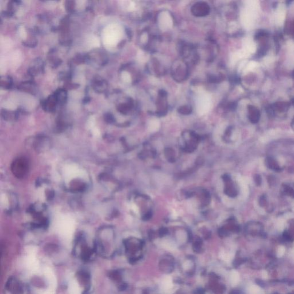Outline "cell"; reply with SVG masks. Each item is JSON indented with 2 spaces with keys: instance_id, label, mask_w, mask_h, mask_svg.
<instances>
[{
  "instance_id": "cell-1",
  "label": "cell",
  "mask_w": 294,
  "mask_h": 294,
  "mask_svg": "<svg viewBox=\"0 0 294 294\" xmlns=\"http://www.w3.org/2000/svg\"><path fill=\"white\" fill-rule=\"evenodd\" d=\"M73 250L75 256L84 262L92 261L97 255L94 244L91 245L83 237L77 238Z\"/></svg>"
},
{
  "instance_id": "cell-2",
  "label": "cell",
  "mask_w": 294,
  "mask_h": 294,
  "mask_svg": "<svg viewBox=\"0 0 294 294\" xmlns=\"http://www.w3.org/2000/svg\"><path fill=\"white\" fill-rule=\"evenodd\" d=\"M122 31L121 27L117 24L107 25L103 31V42L105 45L112 47L116 45L122 37Z\"/></svg>"
},
{
  "instance_id": "cell-3",
  "label": "cell",
  "mask_w": 294,
  "mask_h": 294,
  "mask_svg": "<svg viewBox=\"0 0 294 294\" xmlns=\"http://www.w3.org/2000/svg\"><path fill=\"white\" fill-rule=\"evenodd\" d=\"M27 286L15 276L9 278L4 287L5 294H27Z\"/></svg>"
},
{
  "instance_id": "cell-4",
  "label": "cell",
  "mask_w": 294,
  "mask_h": 294,
  "mask_svg": "<svg viewBox=\"0 0 294 294\" xmlns=\"http://www.w3.org/2000/svg\"><path fill=\"white\" fill-rule=\"evenodd\" d=\"M13 174L17 178L21 179L26 176L29 170V163L24 157L16 158L11 166Z\"/></svg>"
},
{
  "instance_id": "cell-5",
  "label": "cell",
  "mask_w": 294,
  "mask_h": 294,
  "mask_svg": "<svg viewBox=\"0 0 294 294\" xmlns=\"http://www.w3.org/2000/svg\"><path fill=\"white\" fill-rule=\"evenodd\" d=\"M76 280L82 290V294H89L91 286V279L90 273L86 271L81 270L78 272Z\"/></svg>"
},
{
  "instance_id": "cell-6",
  "label": "cell",
  "mask_w": 294,
  "mask_h": 294,
  "mask_svg": "<svg viewBox=\"0 0 294 294\" xmlns=\"http://www.w3.org/2000/svg\"><path fill=\"white\" fill-rule=\"evenodd\" d=\"M197 111L200 115L206 113L210 105V99L209 97L206 94L200 96L197 101Z\"/></svg>"
},
{
  "instance_id": "cell-7",
  "label": "cell",
  "mask_w": 294,
  "mask_h": 294,
  "mask_svg": "<svg viewBox=\"0 0 294 294\" xmlns=\"http://www.w3.org/2000/svg\"><path fill=\"white\" fill-rule=\"evenodd\" d=\"M173 287V283L172 278L170 276H166L163 279L161 288L163 294H172V289Z\"/></svg>"
},
{
  "instance_id": "cell-8",
  "label": "cell",
  "mask_w": 294,
  "mask_h": 294,
  "mask_svg": "<svg viewBox=\"0 0 294 294\" xmlns=\"http://www.w3.org/2000/svg\"><path fill=\"white\" fill-rule=\"evenodd\" d=\"M165 19H166V13H163L161 15V17L160 18V23L162 25H161V27L162 28H167L171 26L172 20H171V17H170L169 15L167 16L166 20Z\"/></svg>"
},
{
  "instance_id": "cell-9",
  "label": "cell",
  "mask_w": 294,
  "mask_h": 294,
  "mask_svg": "<svg viewBox=\"0 0 294 294\" xmlns=\"http://www.w3.org/2000/svg\"><path fill=\"white\" fill-rule=\"evenodd\" d=\"M250 107L251 108L250 110V115L251 117L250 118L253 122H257V121H258V119L260 118V113L256 107H253V106H250Z\"/></svg>"
},
{
  "instance_id": "cell-10",
  "label": "cell",
  "mask_w": 294,
  "mask_h": 294,
  "mask_svg": "<svg viewBox=\"0 0 294 294\" xmlns=\"http://www.w3.org/2000/svg\"><path fill=\"white\" fill-rule=\"evenodd\" d=\"M239 280H240V276L238 272L236 271L231 272L230 275V280L232 285L233 286L236 285L238 283Z\"/></svg>"
},
{
  "instance_id": "cell-11",
  "label": "cell",
  "mask_w": 294,
  "mask_h": 294,
  "mask_svg": "<svg viewBox=\"0 0 294 294\" xmlns=\"http://www.w3.org/2000/svg\"><path fill=\"white\" fill-rule=\"evenodd\" d=\"M88 43L92 47H98L99 45V41L98 38L93 35H91L87 39Z\"/></svg>"
},
{
  "instance_id": "cell-12",
  "label": "cell",
  "mask_w": 294,
  "mask_h": 294,
  "mask_svg": "<svg viewBox=\"0 0 294 294\" xmlns=\"http://www.w3.org/2000/svg\"><path fill=\"white\" fill-rule=\"evenodd\" d=\"M158 127H159V122H158V121L156 120H153L152 121H151L150 122V124H149V129L152 131V132H154V131H156L158 129Z\"/></svg>"
},
{
  "instance_id": "cell-13",
  "label": "cell",
  "mask_w": 294,
  "mask_h": 294,
  "mask_svg": "<svg viewBox=\"0 0 294 294\" xmlns=\"http://www.w3.org/2000/svg\"><path fill=\"white\" fill-rule=\"evenodd\" d=\"M248 294H261L260 289L256 286H251L248 289Z\"/></svg>"
},
{
  "instance_id": "cell-14",
  "label": "cell",
  "mask_w": 294,
  "mask_h": 294,
  "mask_svg": "<svg viewBox=\"0 0 294 294\" xmlns=\"http://www.w3.org/2000/svg\"><path fill=\"white\" fill-rule=\"evenodd\" d=\"M163 247L166 249H168V250H173L176 248L175 245V244L173 243V242L171 241H168H168H166L164 242Z\"/></svg>"
},
{
  "instance_id": "cell-15",
  "label": "cell",
  "mask_w": 294,
  "mask_h": 294,
  "mask_svg": "<svg viewBox=\"0 0 294 294\" xmlns=\"http://www.w3.org/2000/svg\"><path fill=\"white\" fill-rule=\"evenodd\" d=\"M122 78L124 81L126 82H129L130 81V76L127 72H123L122 73Z\"/></svg>"
},
{
  "instance_id": "cell-16",
  "label": "cell",
  "mask_w": 294,
  "mask_h": 294,
  "mask_svg": "<svg viewBox=\"0 0 294 294\" xmlns=\"http://www.w3.org/2000/svg\"><path fill=\"white\" fill-rule=\"evenodd\" d=\"M19 35L20 36V37L22 38V39H25L26 37H27V33H26V31L25 30L24 28L23 27H20V28H19Z\"/></svg>"
},
{
  "instance_id": "cell-17",
  "label": "cell",
  "mask_w": 294,
  "mask_h": 294,
  "mask_svg": "<svg viewBox=\"0 0 294 294\" xmlns=\"http://www.w3.org/2000/svg\"><path fill=\"white\" fill-rule=\"evenodd\" d=\"M193 266V263L191 261H185V263L183 264V268L185 270H189Z\"/></svg>"
},
{
  "instance_id": "cell-18",
  "label": "cell",
  "mask_w": 294,
  "mask_h": 294,
  "mask_svg": "<svg viewBox=\"0 0 294 294\" xmlns=\"http://www.w3.org/2000/svg\"><path fill=\"white\" fill-rule=\"evenodd\" d=\"M4 107H5L6 108H8V109H13L15 108V105H13L11 102H7V103H5Z\"/></svg>"
},
{
  "instance_id": "cell-19",
  "label": "cell",
  "mask_w": 294,
  "mask_h": 294,
  "mask_svg": "<svg viewBox=\"0 0 294 294\" xmlns=\"http://www.w3.org/2000/svg\"><path fill=\"white\" fill-rule=\"evenodd\" d=\"M284 253V248L280 247L279 248V250H278V255H277V256L278 257L282 256L283 255Z\"/></svg>"
}]
</instances>
